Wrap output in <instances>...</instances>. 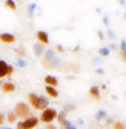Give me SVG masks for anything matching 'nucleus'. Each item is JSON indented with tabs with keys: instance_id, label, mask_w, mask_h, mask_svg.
I'll use <instances>...</instances> for the list:
<instances>
[{
	"instance_id": "23",
	"label": "nucleus",
	"mask_w": 126,
	"mask_h": 129,
	"mask_svg": "<svg viewBox=\"0 0 126 129\" xmlns=\"http://www.w3.org/2000/svg\"><path fill=\"white\" fill-rule=\"evenodd\" d=\"M45 129H57V127H55V126L51 123V124H46V127H45Z\"/></svg>"
},
{
	"instance_id": "12",
	"label": "nucleus",
	"mask_w": 126,
	"mask_h": 129,
	"mask_svg": "<svg viewBox=\"0 0 126 129\" xmlns=\"http://www.w3.org/2000/svg\"><path fill=\"white\" fill-rule=\"evenodd\" d=\"M89 95L92 99H100V88L99 86H91L89 88Z\"/></svg>"
},
{
	"instance_id": "10",
	"label": "nucleus",
	"mask_w": 126,
	"mask_h": 129,
	"mask_svg": "<svg viewBox=\"0 0 126 129\" xmlns=\"http://www.w3.org/2000/svg\"><path fill=\"white\" fill-rule=\"evenodd\" d=\"M6 69H8V63L5 60H0V80L6 77Z\"/></svg>"
},
{
	"instance_id": "27",
	"label": "nucleus",
	"mask_w": 126,
	"mask_h": 129,
	"mask_svg": "<svg viewBox=\"0 0 126 129\" xmlns=\"http://www.w3.org/2000/svg\"><path fill=\"white\" fill-rule=\"evenodd\" d=\"M2 129H14V127H2Z\"/></svg>"
},
{
	"instance_id": "21",
	"label": "nucleus",
	"mask_w": 126,
	"mask_h": 129,
	"mask_svg": "<svg viewBox=\"0 0 126 129\" xmlns=\"http://www.w3.org/2000/svg\"><path fill=\"white\" fill-rule=\"evenodd\" d=\"M100 54L102 55H108L109 54V49H108V48H103V49H100Z\"/></svg>"
},
{
	"instance_id": "7",
	"label": "nucleus",
	"mask_w": 126,
	"mask_h": 129,
	"mask_svg": "<svg viewBox=\"0 0 126 129\" xmlns=\"http://www.w3.org/2000/svg\"><path fill=\"white\" fill-rule=\"evenodd\" d=\"M45 85L46 86H52V88H57L58 86V78L57 77H54V75H46L45 77Z\"/></svg>"
},
{
	"instance_id": "4",
	"label": "nucleus",
	"mask_w": 126,
	"mask_h": 129,
	"mask_svg": "<svg viewBox=\"0 0 126 129\" xmlns=\"http://www.w3.org/2000/svg\"><path fill=\"white\" fill-rule=\"evenodd\" d=\"M40 123V120H39V117H28V118H25V120H22V121H17V124H15V129H34V127H37V124Z\"/></svg>"
},
{
	"instance_id": "3",
	"label": "nucleus",
	"mask_w": 126,
	"mask_h": 129,
	"mask_svg": "<svg viewBox=\"0 0 126 129\" xmlns=\"http://www.w3.org/2000/svg\"><path fill=\"white\" fill-rule=\"evenodd\" d=\"M14 114L17 115V118H20V120H25V118L31 117V109H29V105H26L25 102H19L17 105L14 106Z\"/></svg>"
},
{
	"instance_id": "25",
	"label": "nucleus",
	"mask_w": 126,
	"mask_h": 129,
	"mask_svg": "<svg viewBox=\"0 0 126 129\" xmlns=\"http://www.w3.org/2000/svg\"><path fill=\"white\" fill-rule=\"evenodd\" d=\"M121 58H123V60L126 61V52H121Z\"/></svg>"
},
{
	"instance_id": "13",
	"label": "nucleus",
	"mask_w": 126,
	"mask_h": 129,
	"mask_svg": "<svg viewBox=\"0 0 126 129\" xmlns=\"http://www.w3.org/2000/svg\"><path fill=\"white\" fill-rule=\"evenodd\" d=\"M34 54H36V55H42V54H43V45L39 43V45L34 46Z\"/></svg>"
},
{
	"instance_id": "6",
	"label": "nucleus",
	"mask_w": 126,
	"mask_h": 129,
	"mask_svg": "<svg viewBox=\"0 0 126 129\" xmlns=\"http://www.w3.org/2000/svg\"><path fill=\"white\" fill-rule=\"evenodd\" d=\"M0 42L6 43V45H11V43L15 42V36L9 34V32H2V34H0Z\"/></svg>"
},
{
	"instance_id": "8",
	"label": "nucleus",
	"mask_w": 126,
	"mask_h": 129,
	"mask_svg": "<svg viewBox=\"0 0 126 129\" xmlns=\"http://www.w3.org/2000/svg\"><path fill=\"white\" fill-rule=\"evenodd\" d=\"M45 92H46L48 97H51V99H57V97H58L57 88H52V86H45Z\"/></svg>"
},
{
	"instance_id": "24",
	"label": "nucleus",
	"mask_w": 126,
	"mask_h": 129,
	"mask_svg": "<svg viewBox=\"0 0 126 129\" xmlns=\"http://www.w3.org/2000/svg\"><path fill=\"white\" fill-rule=\"evenodd\" d=\"M17 54H19V55H25V51H23V49H17Z\"/></svg>"
},
{
	"instance_id": "15",
	"label": "nucleus",
	"mask_w": 126,
	"mask_h": 129,
	"mask_svg": "<svg viewBox=\"0 0 126 129\" xmlns=\"http://www.w3.org/2000/svg\"><path fill=\"white\" fill-rule=\"evenodd\" d=\"M5 5H6V8H9L11 11H15V3L12 2V0H6Z\"/></svg>"
},
{
	"instance_id": "16",
	"label": "nucleus",
	"mask_w": 126,
	"mask_h": 129,
	"mask_svg": "<svg viewBox=\"0 0 126 129\" xmlns=\"http://www.w3.org/2000/svg\"><path fill=\"white\" fill-rule=\"evenodd\" d=\"M14 74V66L12 64H8V69H6V77H11Z\"/></svg>"
},
{
	"instance_id": "28",
	"label": "nucleus",
	"mask_w": 126,
	"mask_h": 129,
	"mask_svg": "<svg viewBox=\"0 0 126 129\" xmlns=\"http://www.w3.org/2000/svg\"><path fill=\"white\" fill-rule=\"evenodd\" d=\"M0 129H2V126H0Z\"/></svg>"
},
{
	"instance_id": "2",
	"label": "nucleus",
	"mask_w": 126,
	"mask_h": 129,
	"mask_svg": "<svg viewBox=\"0 0 126 129\" xmlns=\"http://www.w3.org/2000/svg\"><path fill=\"white\" fill-rule=\"evenodd\" d=\"M57 115H58V111L55 109V108H46L45 111H42L40 112V117H39V120L42 121V123H45V124H51L52 121H55L57 120Z\"/></svg>"
},
{
	"instance_id": "9",
	"label": "nucleus",
	"mask_w": 126,
	"mask_h": 129,
	"mask_svg": "<svg viewBox=\"0 0 126 129\" xmlns=\"http://www.w3.org/2000/svg\"><path fill=\"white\" fill-rule=\"evenodd\" d=\"M2 91H3V92H6V94L14 92V91H15V85H14V83H11V82H6V83H3V85H2Z\"/></svg>"
},
{
	"instance_id": "20",
	"label": "nucleus",
	"mask_w": 126,
	"mask_h": 129,
	"mask_svg": "<svg viewBox=\"0 0 126 129\" xmlns=\"http://www.w3.org/2000/svg\"><path fill=\"white\" fill-rule=\"evenodd\" d=\"M114 129H123V123H120V121L114 123Z\"/></svg>"
},
{
	"instance_id": "1",
	"label": "nucleus",
	"mask_w": 126,
	"mask_h": 129,
	"mask_svg": "<svg viewBox=\"0 0 126 129\" xmlns=\"http://www.w3.org/2000/svg\"><path fill=\"white\" fill-rule=\"evenodd\" d=\"M28 100H29V105L33 106L36 111H45L46 108H49L48 97H43V95H39V94L31 92L28 95Z\"/></svg>"
},
{
	"instance_id": "5",
	"label": "nucleus",
	"mask_w": 126,
	"mask_h": 129,
	"mask_svg": "<svg viewBox=\"0 0 126 129\" xmlns=\"http://www.w3.org/2000/svg\"><path fill=\"white\" fill-rule=\"evenodd\" d=\"M36 37H37L39 43H40V45H43V46L49 43V36H48V32H45V31H37Z\"/></svg>"
},
{
	"instance_id": "14",
	"label": "nucleus",
	"mask_w": 126,
	"mask_h": 129,
	"mask_svg": "<svg viewBox=\"0 0 126 129\" xmlns=\"http://www.w3.org/2000/svg\"><path fill=\"white\" fill-rule=\"evenodd\" d=\"M57 120L60 121V123H63L66 120V112L65 111H61V112H58V115H57Z\"/></svg>"
},
{
	"instance_id": "18",
	"label": "nucleus",
	"mask_w": 126,
	"mask_h": 129,
	"mask_svg": "<svg viewBox=\"0 0 126 129\" xmlns=\"http://www.w3.org/2000/svg\"><path fill=\"white\" fill-rule=\"evenodd\" d=\"M72 109H75V106H74V105H66V106H65V109H63V111H65L66 114H68V112H71Z\"/></svg>"
},
{
	"instance_id": "19",
	"label": "nucleus",
	"mask_w": 126,
	"mask_h": 129,
	"mask_svg": "<svg viewBox=\"0 0 126 129\" xmlns=\"http://www.w3.org/2000/svg\"><path fill=\"white\" fill-rule=\"evenodd\" d=\"M6 121V115L5 114H2V112H0V126H2L3 123Z\"/></svg>"
},
{
	"instance_id": "11",
	"label": "nucleus",
	"mask_w": 126,
	"mask_h": 129,
	"mask_svg": "<svg viewBox=\"0 0 126 129\" xmlns=\"http://www.w3.org/2000/svg\"><path fill=\"white\" fill-rule=\"evenodd\" d=\"M5 115H6V121H8V123H11V124H12V123H17V121H19L17 115L14 114V111H9V112H6Z\"/></svg>"
},
{
	"instance_id": "22",
	"label": "nucleus",
	"mask_w": 126,
	"mask_h": 129,
	"mask_svg": "<svg viewBox=\"0 0 126 129\" xmlns=\"http://www.w3.org/2000/svg\"><path fill=\"white\" fill-rule=\"evenodd\" d=\"M61 129H77V126L71 123V124H68V126H65V127H61Z\"/></svg>"
},
{
	"instance_id": "17",
	"label": "nucleus",
	"mask_w": 126,
	"mask_h": 129,
	"mask_svg": "<svg viewBox=\"0 0 126 129\" xmlns=\"http://www.w3.org/2000/svg\"><path fill=\"white\" fill-rule=\"evenodd\" d=\"M106 117V112L105 111H100V112H97V114H96V118L97 120H102V118H105Z\"/></svg>"
},
{
	"instance_id": "26",
	"label": "nucleus",
	"mask_w": 126,
	"mask_h": 129,
	"mask_svg": "<svg viewBox=\"0 0 126 129\" xmlns=\"http://www.w3.org/2000/svg\"><path fill=\"white\" fill-rule=\"evenodd\" d=\"M2 85H3V82H2V80H0V88H2Z\"/></svg>"
}]
</instances>
